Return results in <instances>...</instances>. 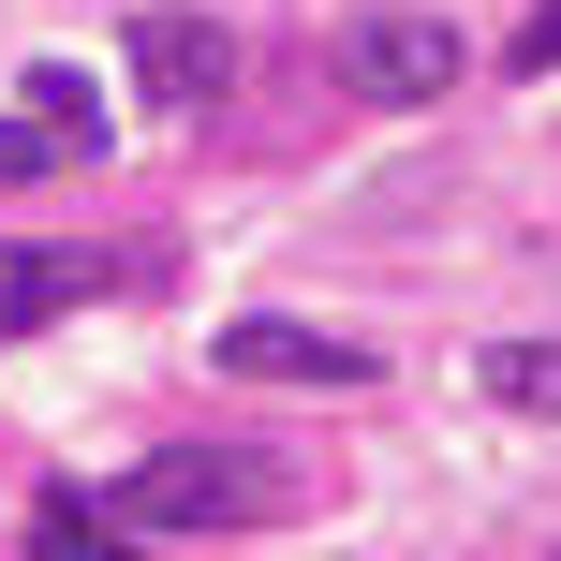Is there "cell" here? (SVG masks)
<instances>
[{"label":"cell","instance_id":"6da1fadb","mask_svg":"<svg viewBox=\"0 0 561 561\" xmlns=\"http://www.w3.org/2000/svg\"><path fill=\"white\" fill-rule=\"evenodd\" d=\"M296 517V473L266 444H163L104 488V533L118 547H163V533H280Z\"/></svg>","mask_w":561,"mask_h":561},{"label":"cell","instance_id":"7a4b0ae2","mask_svg":"<svg viewBox=\"0 0 561 561\" xmlns=\"http://www.w3.org/2000/svg\"><path fill=\"white\" fill-rule=\"evenodd\" d=\"M458 75H473L458 15H355L340 30V89L355 104H458Z\"/></svg>","mask_w":561,"mask_h":561},{"label":"cell","instance_id":"3957f363","mask_svg":"<svg viewBox=\"0 0 561 561\" xmlns=\"http://www.w3.org/2000/svg\"><path fill=\"white\" fill-rule=\"evenodd\" d=\"M207 355H222V369H252V385H385V355H369V340L296 325V310H237Z\"/></svg>","mask_w":561,"mask_h":561},{"label":"cell","instance_id":"277c9868","mask_svg":"<svg viewBox=\"0 0 561 561\" xmlns=\"http://www.w3.org/2000/svg\"><path fill=\"white\" fill-rule=\"evenodd\" d=\"M104 280H134L118 252H75V237H0V340H45L59 310H89Z\"/></svg>","mask_w":561,"mask_h":561},{"label":"cell","instance_id":"5b68a950","mask_svg":"<svg viewBox=\"0 0 561 561\" xmlns=\"http://www.w3.org/2000/svg\"><path fill=\"white\" fill-rule=\"evenodd\" d=\"M222 75H237L222 15H134V89H148L163 118H207V104H222Z\"/></svg>","mask_w":561,"mask_h":561},{"label":"cell","instance_id":"8992f818","mask_svg":"<svg viewBox=\"0 0 561 561\" xmlns=\"http://www.w3.org/2000/svg\"><path fill=\"white\" fill-rule=\"evenodd\" d=\"M104 148V104H89V75H30V118H0V178H59V163H89Z\"/></svg>","mask_w":561,"mask_h":561},{"label":"cell","instance_id":"52a82bcc","mask_svg":"<svg viewBox=\"0 0 561 561\" xmlns=\"http://www.w3.org/2000/svg\"><path fill=\"white\" fill-rule=\"evenodd\" d=\"M30 561H134L104 533V488H45V503H30Z\"/></svg>","mask_w":561,"mask_h":561},{"label":"cell","instance_id":"ba28073f","mask_svg":"<svg viewBox=\"0 0 561 561\" xmlns=\"http://www.w3.org/2000/svg\"><path fill=\"white\" fill-rule=\"evenodd\" d=\"M488 399L533 414V428H561V340H488Z\"/></svg>","mask_w":561,"mask_h":561},{"label":"cell","instance_id":"9c48e42d","mask_svg":"<svg viewBox=\"0 0 561 561\" xmlns=\"http://www.w3.org/2000/svg\"><path fill=\"white\" fill-rule=\"evenodd\" d=\"M517 59H533V75L561 59V0H533V30H517Z\"/></svg>","mask_w":561,"mask_h":561},{"label":"cell","instance_id":"30bf717a","mask_svg":"<svg viewBox=\"0 0 561 561\" xmlns=\"http://www.w3.org/2000/svg\"><path fill=\"white\" fill-rule=\"evenodd\" d=\"M547 561H561V547H547Z\"/></svg>","mask_w":561,"mask_h":561}]
</instances>
